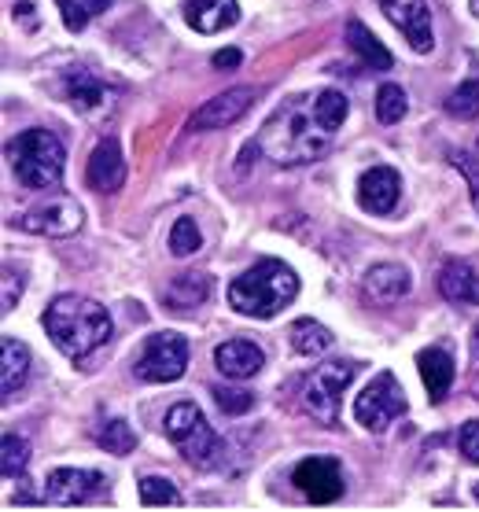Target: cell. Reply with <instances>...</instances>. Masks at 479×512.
<instances>
[{
	"mask_svg": "<svg viewBox=\"0 0 479 512\" xmlns=\"http://www.w3.org/2000/svg\"><path fill=\"white\" fill-rule=\"evenodd\" d=\"M347 111L351 104L339 89L288 96L258 129V152L277 166L317 163L332 148L339 126L347 122Z\"/></svg>",
	"mask_w": 479,
	"mask_h": 512,
	"instance_id": "1",
	"label": "cell"
},
{
	"mask_svg": "<svg viewBox=\"0 0 479 512\" xmlns=\"http://www.w3.org/2000/svg\"><path fill=\"white\" fill-rule=\"evenodd\" d=\"M45 332L56 343L59 354L71 361H85L111 339V314L85 295H56L45 310Z\"/></svg>",
	"mask_w": 479,
	"mask_h": 512,
	"instance_id": "2",
	"label": "cell"
},
{
	"mask_svg": "<svg viewBox=\"0 0 479 512\" xmlns=\"http://www.w3.org/2000/svg\"><path fill=\"white\" fill-rule=\"evenodd\" d=\"M295 295H299V277L281 258H262L258 266H251L229 284V306L236 314L258 317V321L277 317Z\"/></svg>",
	"mask_w": 479,
	"mask_h": 512,
	"instance_id": "3",
	"label": "cell"
},
{
	"mask_svg": "<svg viewBox=\"0 0 479 512\" xmlns=\"http://www.w3.org/2000/svg\"><path fill=\"white\" fill-rule=\"evenodd\" d=\"M8 159H12V170L19 185L34 188V192H48V188H59V181H63L67 148H63L56 133H48V129H23V133L8 144Z\"/></svg>",
	"mask_w": 479,
	"mask_h": 512,
	"instance_id": "4",
	"label": "cell"
},
{
	"mask_svg": "<svg viewBox=\"0 0 479 512\" xmlns=\"http://www.w3.org/2000/svg\"><path fill=\"white\" fill-rule=\"evenodd\" d=\"M163 431L192 468L211 472V468H218L225 461L222 435L207 424V417H203V409L196 402H177V406L166 409Z\"/></svg>",
	"mask_w": 479,
	"mask_h": 512,
	"instance_id": "5",
	"label": "cell"
},
{
	"mask_svg": "<svg viewBox=\"0 0 479 512\" xmlns=\"http://www.w3.org/2000/svg\"><path fill=\"white\" fill-rule=\"evenodd\" d=\"M354 373H358V361H325V365H317L314 373L303 380V406L310 409V417L336 428L343 391L351 387Z\"/></svg>",
	"mask_w": 479,
	"mask_h": 512,
	"instance_id": "6",
	"label": "cell"
},
{
	"mask_svg": "<svg viewBox=\"0 0 479 512\" xmlns=\"http://www.w3.org/2000/svg\"><path fill=\"white\" fill-rule=\"evenodd\" d=\"M188 369V339L181 332H155L144 339L133 373L144 384H174Z\"/></svg>",
	"mask_w": 479,
	"mask_h": 512,
	"instance_id": "7",
	"label": "cell"
},
{
	"mask_svg": "<svg viewBox=\"0 0 479 512\" xmlns=\"http://www.w3.org/2000/svg\"><path fill=\"white\" fill-rule=\"evenodd\" d=\"M406 409L409 402L402 384L391 373H376L369 380V387L358 395V402H354V417H358V424L365 431H384L391 420L406 417Z\"/></svg>",
	"mask_w": 479,
	"mask_h": 512,
	"instance_id": "8",
	"label": "cell"
},
{
	"mask_svg": "<svg viewBox=\"0 0 479 512\" xmlns=\"http://www.w3.org/2000/svg\"><path fill=\"white\" fill-rule=\"evenodd\" d=\"M258 100V89L251 85H233V89H225V93L211 96V100H203V104L192 111L188 118V129L192 133H211V129H225L240 122V118L251 111V104Z\"/></svg>",
	"mask_w": 479,
	"mask_h": 512,
	"instance_id": "9",
	"label": "cell"
},
{
	"mask_svg": "<svg viewBox=\"0 0 479 512\" xmlns=\"http://www.w3.org/2000/svg\"><path fill=\"white\" fill-rule=\"evenodd\" d=\"M63 96H67V104L78 111L82 118H107L115 111V89L104 85L96 78L93 70H82V67H71L63 74Z\"/></svg>",
	"mask_w": 479,
	"mask_h": 512,
	"instance_id": "10",
	"label": "cell"
},
{
	"mask_svg": "<svg viewBox=\"0 0 479 512\" xmlns=\"http://www.w3.org/2000/svg\"><path fill=\"white\" fill-rule=\"evenodd\" d=\"M295 490L314 505H332L343 498V468L336 457H306L292 472Z\"/></svg>",
	"mask_w": 479,
	"mask_h": 512,
	"instance_id": "11",
	"label": "cell"
},
{
	"mask_svg": "<svg viewBox=\"0 0 479 512\" xmlns=\"http://www.w3.org/2000/svg\"><path fill=\"white\" fill-rule=\"evenodd\" d=\"M82 207L74 203L71 196H52L45 199V203H37V207H30L19 218V229L23 233H34V236H71L82 229Z\"/></svg>",
	"mask_w": 479,
	"mask_h": 512,
	"instance_id": "12",
	"label": "cell"
},
{
	"mask_svg": "<svg viewBox=\"0 0 479 512\" xmlns=\"http://www.w3.org/2000/svg\"><path fill=\"white\" fill-rule=\"evenodd\" d=\"M107 494L104 472H89V468H56L45 483V501L52 505H85Z\"/></svg>",
	"mask_w": 479,
	"mask_h": 512,
	"instance_id": "13",
	"label": "cell"
},
{
	"mask_svg": "<svg viewBox=\"0 0 479 512\" xmlns=\"http://www.w3.org/2000/svg\"><path fill=\"white\" fill-rule=\"evenodd\" d=\"M380 12L391 19V26L402 30V37L409 41L413 52H432L435 34H432V12L428 0H380Z\"/></svg>",
	"mask_w": 479,
	"mask_h": 512,
	"instance_id": "14",
	"label": "cell"
},
{
	"mask_svg": "<svg viewBox=\"0 0 479 512\" xmlns=\"http://www.w3.org/2000/svg\"><path fill=\"white\" fill-rule=\"evenodd\" d=\"M85 181L96 192H118L122 181H126V155H122V144L115 137H104L89 155V166H85Z\"/></svg>",
	"mask_w": 479,
	"mask_h": 512,
	"instance_id": "15",
	"label": "cell"
},
{
	"mask_svg": "<svg viewBox=\"0 0 479 512\" xmlns=\"http://www.w3.org/2000/svg\"><path fill=\"white\" fill-rule=\"evenodd\" d=\"M262 365H266V354L251 339H225L214 347V369L229 380H251L262 373Z\"/></svg>",
	"mask_w": 479,
	"mask_h": 512,
	"instance_id": "16",
	"label": "cell"
},
{
	"mask_svg": "<svg viewBox=\"0 0 479 512\" xmlns=\"http://www.w3.org/2000/svg\"><path fill=\"white\" fill-rule=\"evenodd\" d=\"M398 196H402V177L391 166H373L358 181V203L369 214H391L398 207Z\"/></svg>",
	"mask_w": 479,
	"mask_h": 512,
	"instance_id": "17",
	"label": "cell"
},
{
	"mask_svg": "<svg viewBox=\"0 0 479 512\" xmlns=\"http://www.w3.org/2000/svg\"><path fill=\"white\" fill-rule=\"evenodd\" d=\"M435 284H439V295H443L446 303L479 306V273L468 266V262H461V258H450V262H443V266H439V277H435Z\"/></svg>",
	"mask_w": 479,
	"mask_h": 512,
	"instance_id": "18",
	"label": "cell"
},
{
	"mask_svg": "<svg viewBox=\"0 0 479 512\" xmlns=\"http://www.w3.org/2000/svg\"><path fill=\"white\" fill-rule=\"evenodd\" d=\"M409 288H413V277H409L406 266H398V262H380L365 273V295L380 306H391L398 299H406Z\"/></svg>",
	"mask_w": 479,
	"mask_h": 512,
	"instance_id": "19",
	"label": "cell"
},
{
	"mask_svg": "<svg viewBox=\"0 0 479 512\" xmlns=\"http://www.w3.org/2000/svg\"><path fill=\"white\" fill-rule=\"evenodd\" d=\"M185 19L199 34H222L240 23V4L236 0H188Z\"/></svg>",
	"mask_w": 479,
	"mask_h": 512,
	"instance_id": "20",
	"label": "cell"
},
{
	"mask_svg": "<svg viewBox=\"0 0 479 512\" xmlns=\"http://www.w3.org/2000/svg\"><path fill=\"white\" fill-rule=\"evenodd\" d=\"M417 369H421V380L428 387V398L432 406H443L446 395H450V384H454V358L446 354L443 347H428L417 354Z\"/></svg>",
	"mask_w": 479,
	"mask_h": 512,
	"instance_id": "21",
	"label": "cell"
},
{
	"mask_svg": "<svg viewBox=\"0 0 479 512\" xmlns=\"http://www.w3.org/2000/svg\"><path fill=\"white\" fill-rule=\"evenodd\" d=\"M26 376H30V347L23 339L4 336L0 339V395L12 398L15 391H23Z\"/></svg>",
	"mask_w": 479,
	"mask_h": 512,
	"instance_id": "22",
	"label": "cell"
},
{
	"mask_svg": "<svg viewBox=\"0 0 479 512\" xmlns=\"http://www.w3.org/2000/svg\"><path fill=\"white\" fill-rule=\"evenodd\" d=\"M207 295H211V277L207 273H177L163 291L170 310H192V306L207 303Z\"/></svg>",
	"mask_w": 479,
	"mask_h": 512,
	"instance_id": "23",
	"label": "cell"
},
{
	"mask_svg": "<svg viewBox=\"0 0 479 512\" xmlns=\"http://www.w3.org/2000/svg\"><path fill=\"white\" fill-rule=\"evenodd\" d=\"M347 45L354 48V56L362 59L369 70H391V67H395L391 52H387V48L376 41L373 30H369L365 23H358V19H351V23H347Z\"/></svg>",
	"mask_w": 479,
	"mask_h": 512,
	"instance_id": "24",
	"label": "cell"
},
{
	"mask_svg": "<svg viewBox=\"0 0 479 512\" xmlns=\"http://www.w3.org/2000/svg\"><path fill=\"white\" fill-rule=\"evenodd\" d=\"M288 339H292V350L295 354H303V358H321L325 350H332V332H328L321 321L314 317H299L292 328H288Z\"/></svg>",
	"mask_w": 479,
	"mask_h": 512,
	"instance_id": "25",
	"label": "cell"
},
{
	"mask_svg": "<svg viewBox=\"0 0 479 512\" xmlns=\"http://www.w3.org/2000/svg\"><path fill=\"white\" fill-rule=\"evenodd\" d=\"M96 443L104 446L107 454L126 457V454H133V446H137V435H133V428H129V420L111 417V420H104V424L96 428Z\"/></svg>",
	"mask_w": 479,
	"mask_h": 512,
	"instance_id": "26",
	"label": "cell"
},
{
	"mask_svg": "<svg viewBox=\"0 0 479 512\" xmlns=\"http://www.w3.org/2000/svg\"><path fill=\"white\" fill-rule=\"evenodd\" d=\"M26 468H30V443L23 435H4V443H0V472H4V479H23Z\"/></svg>",
	"mask_w": 479,
	"mask_h": 512,
	"instance_id": "27",
	"label": "cell"
},
{
	"mask_svg": "<svg viewBox=\"0 0 479 512\" xmlns=\"http://www.w3.org/2000/svg\"><path fill=\"white\" fill-rule=\"evenodd\" d=\"M406 111H409V100H406V93H402V85L387 82L376 89V118H380L384 126H398V122L406 118Z\"/></svg>",
	"mask_w": 479,
	"mask_h": 512,
	"instance_id": "28",
	"label": "cell"
},
{
	"mask_svg": "<svg viewBox=\"0 0 479 512\" xmlns=\"http://www.w3.org/2000/svg\"><path fill=\"white\" fill-rule=\"evenodd\" d=\"M203 247V236H199V225L192 218H177L174 229H170V255L174 258H188L196 255Z\"/></svg>",
	"mask_w": 479,
	"mask_h": 512,
	"instance_id": "29",
	"label": "cell"
},
{
	"mask_svg": "<svg viewBox=\"0 0 479 512\" xmlns=\"http://www.w3.org/2000/svg\"><path fill=\"white\" fill-rule=\"evenodd\" d=\"M141 505L155 509V505H181V494L166 476H144L141 479Z\"/></svg>",
	"mask_w": 479,
	"mask_h": 512,
	"instance_id": "30",
	"label": "cell"
},
{
	"mask_svg": "<svg viewBox=\"0 0 479 512\" xmlns=\"http://www.w3.org/2000/svg\"><path fill=\"white\" fill-rule=\"evenodd\" d=\"M446 111L454 118H476L479 115V82L476 78H468V82H461L450 93V100H446Z\"/></svg>",
	"mask_w": 479,
	"mask_h": 512,
	"instance_id": "31",
	"label": "cell"
},
{
	"mask_svg": "<svg viewBox=\"0 0 479 512\" xmlns=\"http://www.w3.org/2000/svg\"><path fill=\"white\" fill-rule=\"evenodd\" d=\"M214 402H218L222 413L240 417V413H247V409L255 406V395L244 391V387H214Z\"/></svg>",
	"mask_w": 479,
	"mask_h": 512,
	"instance_id": "32",
	"label": "cell"
},
{
	"mask_svg": "<svg viewBox=\"0 0 479 512\" xmlns=\"http://www.w3.org/2000/svg\"><path fill=\"white\" fill-rule=\"evenodd\" d=\"M450 163L457 166V174L465 177L468 196H472V207L479 214V159L472 152H450Z\"/></svg>",
	"mask_w": 479,
	"mask_h": 512,
	"instance_id": "33",
	"label": "cell"
},
{
	"mask_svg": "<svg viewBox=\"0 0 479 512\" xmlns=\"http://www.w3.org/2000/svg\"><path fill=\"white\" fill-rule=\"evenodd\" d=\"M457 446H461L465 461L479 465V420H468V424H461V431H457Z\"/></svg>",
	"mask_w": 479,
	"mask_h": 512,
	"instance_id": "34",
	"label": "cell"
},
{
	"mask_svg": "<svg viewBox=\"0 0 479 512\" xmlns=\"http://www.w3.org/2000/svg\"><path fill=\"white\" fill-rule=\"evenodd\" d=\"M59 12H63V23H67V30H74V34H82L85 23H89V8L85 4H78V0H56Z\"/></svg>",
	"mask_w": 479,
	"mask_h": 512,
	"instance_id": "35",
	"label": "cell"
},
{
	"mask_svg": "<svg viewBox=\"0 0 479 512\" xmlns=\"http://www.w3.org/2000/svg\"><path fill=\"white\" fill-rule=\"evenodd\" d=\"M211 63L218 70H236L240 63H244V52H240V48H222V52H214L211 56Z\"/></svg>",
	"mask_w": 479,
	"mask_h": 512,
	"instance_id": "36",
	"label": "cell"
},
{
	"mask_svg": "<svg viewBox=\"0 0 479 512\" xmlns=\"http://www.w3.org/2000/svg\"><path fill=\"white\" fill-rule=\"evenodd\" d=\"M4 310H12L15 306V299H19V288H23V284H19V277H15L12 269H4Z\"/></svg>",
	"mask_w": 479,
	"mask_h": 512,
	"instance_id": "37",
	"label": "cell"
},
{
	"mask_svg": "<svg viewBox=\"0 0 479 512\" xmlns=\"http://www.w3.org/2000/svg\"><path fill=\"white\" fill-rule=\"evenodd\" d=\"M12 12H15V19L26 26V30H37V15H34V4H30V0H19Z\"/></svg>",
	"mask_w": 479,
	"mask_h": 512,
	"instance_id": "38",
	"label": "cell"
},
{
	"mask_svg": "<svg viewBox=\"0 0 479 512\" xmlns=\"http://www.w3.org/2000/svg\"><path fill=\"white\" fill-rule=\"evenodd\" d=\"M115 0H85V8H89V15H100L104 8H111Z\"/></svg>",
	"mask_w": 479,
	"mask_h": 512,
	"instance_id": "39",
	"label": "cell"
},
{
	"mask_svg": "<svg viewBox=\"0 0 479 512\" xmlns=\"http://www.w3.org/2000/svg\"><path fill=\"white\" fill-rule=\"evenodd\" d=\"M468 12H472L479 19V0H468Z\"/></svg>",
	"mask_w": 479,
	"mask_h": 512,
	"instance_id": "40",
	"label": "cell"
},
{
	"mask_svg": "<svg viewBox=\"0 0 479 512\" xmlns=\"http://www.w3.org/2000/svg\"><path fill=\"white\" fill-rule=\"evenodd\" d=\"M472 350H476V361H479V328H476V339H472Z\"/></svg>",
	"mask_w": 479,
	"mask_h": 512,
	"instance_id": "41",
	"label": "cell"
},
{
	"mask_svg": "<svg viewBox=\"0 0 479 512\" xmlns=\"http://www.w3.org/2000/svg\"><path fill=\"white\" fill-rule=\"evenodd\" d=\"M472 494H476V501H479V483H476V490H472Z\"/></svg>",
	"mask_w": 479,
	"mask_h": 512,
	"instance_id": "42",
	"label": "cell"
}]
</instances>
